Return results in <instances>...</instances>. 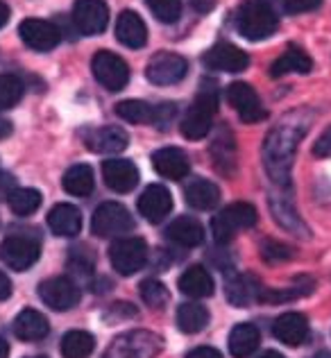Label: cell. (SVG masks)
Listing matches in <instances>:
<instances>
[{
  "label": "cell",
  "mask_w": 331,
  "mask_h": 358,
  "mask_svg": "<svg viewBox=\"0 0 331 358\" xmlns=\"http://www.w3.org/2000/svg\"><path fill=\"white\" fill-rule=\"evenodd\" d=\"M259 358H283V356H281L279 352H263Z\"/></svg>",
  "instance_id": "51"
},
{
  "label": "cell",
  "mask_w": 331,
  "mask_h": 358,
  "mask_svg": "<svg viewBox=\"0 0 331 358\" xmlns=\"http://www.w3.org/2000/svg\"><path fill=\"white\" fill-rule=\"evenodd\" d=\"M173 211V195L166 186L162 184H153L148 186L139 197V213L143 215L148 222H162L166 215Z\"/></svg>",
  "instance_id": "17"
},
{
  "label": "cell",
  "mask_w": 331,
  "mask_h": 358,
  "mask_svg": "<svg viewBox=\"0 0 331 358\" xmlns=\"http://www.w3.org/2000/svg\"><path fill=\"white\" fill-rule=\"evenodd\" d=\"M270 209H272V215H275V220L281 224L283 229L297 234V236H302V238L309 236L307 224L297 218V213L290 206L288 200H283V197H270Z\"/></svg>",
  "instance_id": "32"
},
{
  "label": "cell",
  "mask_w": 331,
  "mask_h": 358,
  "mask_svg": "<svg viewBox=\"0 0 331 358\" xmlns=\"http://www.w3.org/2000/svg\"><path fill=\"white\" fill-rule=\"evenodd\" d=\"M166 238L175 245H182V248H197L204 243V227L191 215H182L168 224Z\"/></svg>",
  "instance_id": "24"
},
{
  "label": "cell",
  "mask_w": 331,
  "mask_h": 358,
  "mask_svg": "<svg viewBox=\"0 0 331 358\" xmlns=\"http://www.w3.org/2000/svg\"><path fill=\"white\" fill-rule=\"evenodd\" d=\"M116 114L127 122H153L155 107L143 100H122L116 105Z\"/></svg>",
  "instance_id": "36"
},
{
  "label": "cell",
  "mask_w": 331,
  "mask_h": 358,
  "mask_svg": "<svg viewBox=\"0 0 331 358\" xmlns=\"http://www.w3.org/2000/svg\"><path fill=\"white\" fill-rule=\"evenodd\" d=\"M177 114V107H175V102H164V105H159L155 107V116H153V122L159 127V129H168L170 127V122H173Z\"/></svg>",
  "instance_id": "41"
},
{
  "label": "cell",
  "mask_w": 331,
  "mask_h": 358,
  "mask_svg": "<svg viewBox=\"0 0 331 358\" xmlns=\"http://www.w3.org/2000/svg\"><path fill=\"white\" fill-rule=\"evenodd\" d=\"M25 82L14 73H0V111L16 107L23 100Z\"/></svg>",
  "instance_id": "34"
},
{
  "label": "cell",
  "mask_w": 331,
  "mask_h": 358,
  "mask_svg": "<svg viewBox=\"0 0 331 358\" xmlns=\"http://www.w3.org/2000/svg\"><path fill=\"white\" fill-rule=\"evenodd\" d=\"M9 295H12V281L0 270V299H7Z\"/></svg>",
  "instance_id": "46"
},
{
  "label": "cell",
  "mask_w": 331,
  "mask_h": 358,
  "mask_svg": "<svg viewBox=\"0 0 331 358\" xmlns=\"http://www.w3.org/2000/svg\"><path fill=\"white\" fill-rule=\"evenodd\" d=\"M320 5H323V0H286V12L302 14V12H311V9H318Z\"/></svg>",
  "instance_id": "42"
},
{
  "label": "cell",
  "mask_w": 331,
  "mask_h": 358,
  "mask_svg": "<svg viewBox=\"0 0 331 358\" xmlns=\"http://www.w3.org/2000/svg\"><path fill=\"white\" fill-rule=\"evenodd\" d=\"M41 257V241L32 234H9L0 243V259L16 272L30 270Z\"/></svg>",
  "instance_id": "5"
},
{
  "label": "cell",
  "mask_w": 331,
  "mask_h": 358,
  "mask_svg": "<svg viewBox=\"0 0 331 358\" xmlns=\"http://www.w3.org/2000/svg\"><path fill=\"white\" fill-rule=\"evenodd\" d=\"M27 358H48V356H27Z\"/></svg>",
  "instance_id": "53"
},
{
  "label": "cell",
  "mask_w": 331,
  "mask_h": 358,
  "mask_svg": "<svg viewBox=\"0 0 331 358\" xmlns=\"http://www.w3.org/2000/svg\"><path fill=\"white\" fill-rule=\"evenodd\" d=\"M272 336L288 347H300L309 338V322L302 313H283L272 324Z\"/></svg>",
  "instance_id": "20"
},
{
  "label": "cell",
  "mask_w": 331,
  "mask_h": 358,
  "mask_svg": "<svg viewBox=\"0 0 331 358\" xmlns=\"http://www.w3.org/2000/svg\"><path fill=\"white\" fill-rule=\"evenodd\" d=\"M7 204L16 215H30L41 206V193L34 188H14L7 197Z\"/></svg>",
  "instance_id": "35"
},
{
  "label": "cell",
  "mask_w": 331,
  "mask_h": 358,
  "mask_svg": "<svg viewBox=\"0 0 331 358\" xmlns=\"http://www.w3.org/2000/svg\"><path fill=\"white\" fill-rule=\"evenodd\" d=\"M216 109H218V89L213 82H202V89L197 93V98L193 100V105L188 107L186 116L182 120V136L191 141H200L209 134L211 120Z\"/></svg>",
  "instance_id": "2"
},
{
  "label": "cell",
  "mask_w": 331,
  "mask_h": 358,
  "mask_svg": "<svg viewBox=\"0 0 331 358\" xmlns=\"http://www.w3.org/2000/svg\"><path fill=\"white\" fill-rule=\"evenodd\" d=\"M204 66L209 71H220V73H241L248 69L250 57L248 52H243L241 48H236L234 43H216L202 57Z\"/></svg>",
  "instance_id": "14"
},
{
  "label": "cell",
  "mask_w": 331,
  "mask_h": 358,
  "mask_svg": "<svg viewBox=\"0 0 331 358\" xmlns=\"http://www.w3.org/2000/svg\"><path fill=\"white\" fill-rule=\"evenodd\" d=\"M236 27L248 41H263L277 32L279 21L270 5L261 3V0H250L239 9Z\"/></svg>",
  "instance_id": "3"
},
{
  "label": "cell",
  "mask_w": 331,
  "mask_h": 358,
  "mask_svg": "<svg viewBox=\"0 0 331 358\" xmlns=\"http://www.w3.org/2000/svg\"><path fill=\"white\" fill-rule=\"evenodd\" d=\"M159 343L162 341L153 334H127L109 347L105 358H153L159 352Z\"/></svg>",
  "instance_id": "15"
},
{
  "label": "cell",
  "mask_w": 331,
  "mask_h": 358,
  "mask_svg": "<svg viewBox=\"0 0 331 358\" xmlns=\"http://www.w3.org/2000/svg\"><path fill=\"white\" fill-rule=\"evenodd\" d=\"M188 62L177 52H157L153 59L148 62L146 78L157 84V87H170L186 78Z\"/></svg>",
  "instance_id": "9"
},
{
  "label": "cell",
  "mask_w": 331,
  "mask_h": 358,
  "mask_svg": "<svg viewBox=\"0 0 331 358\" xmlns=\"http://www.w3.org/2000/svg\"><path fill=\"white\" fill-rule=\"evenodd\" d=\"M227 102H230L236 109V114H239V118L243 122H248V125L266 118V109H263L257 91L248 82H232L227 87Z\"/></svg>",
  "instance_id": "12"
},
{
  "label": "cell",
  "mask_w": 331,
  "mask_h": 358,
  "mask_svg": "<svg viewBox=\"0 0 331 358\" xmlns=\"http://www.w3.org/2000/svg\"><path fill=\"white\" fill-rule=\"evenodd\" d=\"M109 261L118 275L122 277L136 275L148 263V243L139 236L113 241V245L109 248Z\"/></svg>",
  "instance_id": "6"
},
{
  "label": "cell",
  "mask_w": 331,
  "mask_h": 358,
  "mask_svg": "<svg viewBox=\"0 0 331 358\" xmlns=\"http://www.w3.org/2000/svg\"><path fill=\"white\" fill-rule=\"evenodd\" d=\"M263 288L248 275H239V277H232L227 281V299L232 301L234 306H250L252 301L261 299Z\"/></svg>",
  "instance_id": "30"
},
{
  "label": "cell",
  "mask_w": 331,
  "mask_h": 358,
  "mask_svg": "<svg viewBox=\"0 0 331 358\" xmlns=\"http://www.w3.org/2000/svg\"><path fill=\"white\" fill-rule=\"evenodd\" d=\"M39 297L52 310H71L80 301V288L69 277H52L39 284Z\"/></svg>",
  "instance_id": "13"
},
{
  "label": "cell",
  "mask_w": 331,
  "mask_h": 358,
  "mask_svg": "<svg viewBox=\"0 0 331 358\" xmlns=\"http://www.w3.org/2000/svg\"><path fill=\"white\" fill-rule=\"evenodd\" d=\"M314 358H331V354H329V352H320V354H316Z\"/></svg>",
  "instance_id": "52"
},
{
  "label": "cell",
  "mask_w": 331,
  "mask_h": 358,
  "mask_svg": "<svg viewBox=\"0 0 331 358\" xmlns=\"http://www.w3.org/2000/svg\"><path fill=\"white\" fill-rule=\"evenodd\" d=\"M314 69V59L304 50L288 48L286 52L270 64V78H283L288 73H309Z\"/></svg>",
  "instance_id": "29"
},
{
  "label": "cell",
  "mask_w": 331,
  "mask_h": 358,
  "mask_svg": "<svg viewBox=\"0 0 331 358\" xmlns=\"http://www.w3.org/2000/svg\"><path fill=\"white\" fill-rule=\"evenodd\" d=\"M257 209L248 202H234L230 206L213 215L211 220V231H213V238L218 243H230L236 234L243 231V229H250L257 224Z\"/></svg>",
  "instance_id": "4"
},
{
  "label": "cell",
  "mask_w": 331,
  "mask_h": 358,
  "mask_svg": "<svg viewBox=\"0 0 331 358\" xmlns=\"http://www.w3.org/2000/svg\"><path fill=\"white\" fill-rule=\"evenodd\" d=\"M116 39L132 50L143 48L148 41V27L143 18L136 12H129V9L120 12V16L116 18Z\"/></svg>",
  "instance_id": "21"
},
{
  "label": "cell",
  "mask_w": 331,
  "mask_h": 358,
  "mask_svg": "<svg viewBox=\"0 0 331 358\" xmlns=\"http://www.w3.org/2000/svg\"><path fill=\"white\" fill-rule=\"evenodd\" d=\"M96 350V338L89 331H69L62 338V356L64 358H89Z\"/></svg>",
  "instance_id": "33"
},
{
  "label": "cell",
  "mask_w": 331,
  "mask_h": 358,
  "mask_svg": "<svg viewBox=\"0 0 331 358\" xmlns=\"http://www.w3.org/2000/svg\"><path fill=\"white\" fill-rule=\"evenodd\" d=\"M91 229L98 238H116L134 229V218H132L129 211L122 204L105 202L93 213Z\"/></svg>",
  "instance_id": "7"
},
{
  "label": "cell",
  "mask_w": 331,
  "mask_h": 358,
  "mask_svg": "<svg viewBox=\"0 0 331 358\" xmlns=\"http://www.w3.org/2000/svg\"><path fill=\"white\" fill-rule=\"evenodd\" d=\"M184 197L188 206H193V209L209 211L220 202V188L213 182H206V179H193V182L186 186Z\"/></svg>",
  "instance_id": "27"
},
{
  "label": "cell",
  "mask_w": 331,
  "mask_h": 358,
  "mask_svg": "<svg viewBox=\"0 0 331 358\" xmlns=\"http://www.w3.org/2000/svg\"><path fill=\"white\" fill-rule=\"evenodd\" d=\"M191 5L197 9V12H209V9L216 5V0H191Z\"/></svg>",
  "instance_id": "47"
},
{
  "label": "cell",
  "mask_w": 331,
  "mask_h": 358,
  "mask_svg": "<svg viewBox=\"0 0 331 358\" xmlns=\"http://www.w3.org/2000/svg\"><path fill=\"white\" fill-rule=\"evenodd\" d=\"M48 227L57 236H64V238L78 236L82 229V211L69 202L55 204L48 213Z\"/></svg>",
  "instance_id": "22"
},
{
  "label": "cell",
  "mask_w": 331,
  "mask_h": 358,
  "mask_svg": "<svg viewBox=\"0 0 331 358\" xmlns=\"http://www.w3.org/2000/svg\"><path fill=\"white\" fill-rule=\"evenodd\" d=\"M186 358H223V354L213 347H195L193 352H188Z\"/></svg>",
  "instance_id": "45"
},
{
  "label": "cell",
  "mask_w": 331,
  "mask_h": 358,
  "mask_svg": "<svg viewBox=\"0 0 331 358\" xmlns=\"http://www.w3.org/2000/svg\"><path fill=\"white\" fill-rule=\"evenodd\" d=\"M12 122H9L7 118H0V138H7L9 134H12Z\"/></svg>",
  "instance_id": "49"
},
{
  "label": "cell",
  "mask_w": 331,
  "mask_h": 358,
  "mask_svg": "<svg viewBox=\"0 0 331 358\" xmlns=\"http://www.w3.org/2000/svg\"><path fill=\"white\" fill-rule=\"evenodd\" d=\"M209 324V310L195 301H186L177 308V327L184 334H200Z\"/></svg>",
  "instance_id": "31"
},
{
  "label": "cell",
  "mask_w": 331,
  "mask_h": 358,
  "mask_svg": "<svg viewBox=\"0 0 331 358\" xmlns=\"http://www.w3.org/2000/svg\"><path fill=\"white\" fill-rule=\"evenodd\" d=\"M82 136H84V143H87V148L91 150V152H98V155H118L129 143L127 131L120 129V127H113V125L87 129Z\"/></svg>",
  "instance_id": "16"
},
{
  "label": "cell",
  "mask_w": 331,
  "mask_h": 358,
  "mask_svg": "<svg viewBox=\"0 0 331 358\" xmlns=\"http://www.w3.org/2000/svg\"><path fill=\"white\" fill-rule=\"evenodd\" d=\"M146 5L162 23H177L182 16V0H146Z\"/></svg>",
  "instance_id": "38"
},
{
  "label": "cell",
  "mask_w": 331,
  "mask_h": 358,
  "mask_svg": "<svg viewBox=\"0 0 331 358\" xmlns=\"http://www.w3.org/2000/svg\"><path fill=\"white\" fill-rule=\"evenodd\" d=\"M62 186H64L66 193L75 195V197H87V195H91L93 193V186H96V177H93L91 166H87V164H75V166H71L69 171L64 173Z\"/></svg>",
  "instance_id": "28"
},
{
  "label": "cell",
  "mask_w": 331,
  "mask_h": 358,
  "mask_svg": "<svg viewBox=\"0 0 331 358\" xmlns=\"http://www.w3.org/2000/svg\"><path fill=\"white\" fill-rule=\"evenodd\" d=\"M261 331L252 322L236 324L230 334V352L234 358H248L259 350Z\"/></svg>",
  "instance_id": "26"
},
{
  "label": "cell",
  "mask_w": 331,
  "mask_h": 358,
  "mask_svg": "<svg viewBox=\"0 0 331 358\" xmlns=\"http://www.w3.org/2000/svg\"><path fill=\"white\" fill-rule=\"evenodd\" d=\"M102 177L113 193H129L139 184V168L129 159H109L102 164Z\"/></svg>",
  "instance_id": "18"
},
{
  "label": "cell",
  "mask_w": 331,
  "mask_h": 358,
  "mask_svg": "<svg viewBox=\"0 0 331 358\" xmlns=\"http://www.w3.org/2000/svg\"><path fill=\"white\" fill-rule=\"evenodd\" d=\"M12 327H14V336L18 338V341H25V343L43 341V338L48 336V331H50L48 317L41 315L39 310H34V308L21 310V313L16 315Z\"/></svg>",
  "instance_id": "23"
},
{
  "label": "cell",
  "mask_w": 331,
  "mask_h": 358,
  "mask_svg": "<svg viewBox=\"0 0 331 358\" xmlns=\"http://www.w3.org/2000/svg\"><path fill=\"white\" fill-rule=\"evenodd\" d=\"M314 155L320 157V159H325V157H331V127H327L323 134H320L316 138V143H314Z\"/></svg>",
  "instance_id": "43"
},
{
  "label": "cell",
  "mask_w": 331,
  "mask_h": 358,
  "mask_svg": "<svg viewBox=\"0 0 331 358\" xmlns=\"http://www.w3.org/2000/svg\"><path fill=\"white\" fill-rule=\"evenodd\" d=\"M9 23V5L5 0H0V27H5Z\"/></svg>",
  "instance_id": "48"
},
{
  "label": "cell",
  "mask_w": 331,
  "mask_h": 358,
  "mask_svg": "<svg viewBox=\"0 0 331 358\" xmlns=\"http://www.w3.org/2000/svg\"><path fill=\"white\" fill-rule=\"evenodd\" d=\"M73 23L84 36H96L105 32L109 23V7L105 0H75Z\"/></svg>",
  "instance_id": "10"
},
{
  "label": "cell",
  "mask_w": 331,
  "mask_h": 358,
  "mask_svg": "<svg viewBox=\"0 0 331 358\" xmlns=\"http://www.w3.org/2000/svg\"><path fill=\"white\" fill-rule=\"evenodd\" d=\"M91 71L93 78H96L107 91H122L129 82V66L125 59L118 57L109 50H100L96 52V57L91 59Z\"/></svg>",
  "instance_id": "8"
},
{
  "label": "cell",
  "mask_w": 331,
  "mask_h": 358,
  "mask_svg": "<svg viewBox=\"0 0 331 358\" xmlns=\"http://www.w3.org/2000/svg\"><path fill=\"white\" fill-rule=\"evenodd\" d=\"M139 290H141V299H143L146 304H148V306H153V308H162V306H166V304H168V299H170L168 288H166L159 279H153V277L141 281Z\"/></svg>",
  "instance_id": "37"
},
{
  "label": "cell",
  "mask_w": 331,
  "mask_h": 358,
  "mask_svg": "<svg viewBox=\"0 0 331 358\" xmlns=\"http://www.w3.org/2000/svg\"><path fill=\"white\" fill-rule=\"evenodd\" d=\"M9 356V343L5 338H0V358H7Z\"/></svg>",
  "instance_id": "50"
},
{
  "label": "cell",
  "mask_w": 331,
  "mask_h": 358,
  "mask_svg": "<svg viewBox=\"0 0 331 358\" xmlns=\"http://www.w3.org/2000/svg\"><path fill=\"white\" fill-rule=\"evenodd\" d=\"M179 290L188 297L202 299V297H211L213 295V277L209 275V270L202 266H191L186 268L177 281Z\"/></svg>",
  "instance_id": "25"
},
{
  "label": "cell",
  "mask_w": 331,
  "mask_h": 358,
  "mask_svg": "<svg viewBox=\"0 0 331 358\" xmlns=\"http://www.w3.org/2000/svg\"><path fill=\"white\" fill-rule=\"evenodd\" d=\"M307 127L309 120H300V114H288L266 138V145H263L266 168L270 177L281 186H288L290 164L293 157H295L297 141L307 134Z\"/></svg>",
  "instance_id": "1"
},
{
  "label": "cell",
  "mask_w": 331,
  "mask_h": 358,
  "mask_svg": "<svg viewBox=\"0 0 331 358\" xmlns=\"http://www.w3.org/2000/svg\"><path fill=\"white\" fill-rule=\"evenodd\" d=\"M263 259L266 261H286L293 257V250L288 248V245H283V243H275V241H266L263 243Z\"/></svg>",
  "instance_id": "40"
},
{
  "label": "cell",
  "mask_w": 331,
  "mask_h": 358,
  "mask_svg": "<svg viewBox=\"0 0 331 358\" xmlns=\"http://www.w3.org/2000/svg\"><path fill=\"white\" fill-rule=\"evenodd\" d=\"M18 36L21 41L36 52H48L57 48L62 41V30L52 21H43V18H25L18 25Z\"/></svg>",
  "instance_id": "11"
},
{
  "label": "cell",
  "mask_w": 331,
  "mask_h": 358,
  "mask_svg": "<svg viewBox=\"0 0 331 358\" xmlns=\"http://www.w3.org/2000/svg\"><path fill=\"white\" fill-rule=\"evenodd\" d=\"M153 166L159 175L166 177V179H173V182L184 179L188 175V171H191V164H188L186 152L179 148L157 150V152L153 155Z\"/></svg>",
  "instance_id": "19"
},
{
  "label": "cell",
  "mask_w": 331,
  "mask_h": 358,
  "mask_svg": "<svg viewBox=\"0 0 331 358\" xmlns=\"http://www.w3.org/2000/svg\"><path fill=\"white\" fill-rule=\"evenodd\" d=\"M14 188H16L14 177L9 175V173H3V171H0V200H7V197L12 195Z\"/></svg>",
  "instance_id": "44"
},
{
  "label": "cell",
  "mask_w": 331,
  "mask_h": 358,
  "mask_svg": "<svg viewBox=\"0 0 331 358\" xmlns=\"http://www.w3.org/2000/svg\"><path fill=\"white\" fill-rule=\"evenodd\" d=\"M69 270L75 272V275H84L89 277L93 270H96V259L87 248H75L71 250V257H69Z\"/></svg>",
  "instance_id": "39"
}]
</instances>
